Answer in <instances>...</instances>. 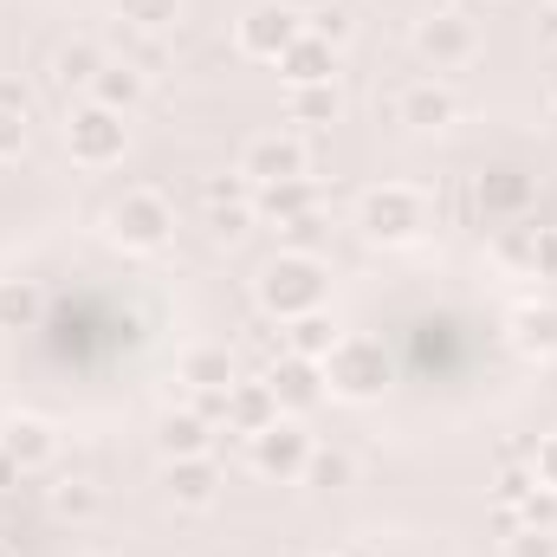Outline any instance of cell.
Listing matches in <instances>:
<instances>
[{
  "instance_id": "cell-29",
  "label": "cell",
  "mask_w": 557,
  "mask_h": 557,
  "mask_svg": "<svg viewBox=\"0 0 557 557\" xmlns=\"http://www.w3.org/2000/svg\"><path fill=\"white\" fill-rule=\"evenodd\" d=\"M247 227H253V201H214V208H208V234H214L221 247L247 240Z\"/></svg>"
},
{
  "instance_id": "cell-21",
  "label": "cell",
  "mask_w": 557,
  "mask_h": 557,
  "mask_svg": "<svg viewBox=\"0 0 557 557\" xmlns=\"http://www.w3.org/2000/svg\"><path fill=\"white\" fill-rule=\"evenodd\" d=\"M267 221L278 227H298V221H311V182L298 175V182H273V188H260V201H253Z\"/></svg>"
},
{
  "instance_id": "cell-8",
  "label": "cell",
  "mask_w": 557,
  "mask_h": 557,
  "mask_svg": "<svg viewBox=\"0 0 557 557\" xmlns=\"http://www.w3.org/2000/svg\"><path fill=\"white\" fill-rule=\"evenodd\" d=\"M311 169V156H305V143L292 137V131H260V137L240 149V175L253 182V188H273V182H298Z\"/></svg>"
},
{
  "instance_id": "cell-25",
  "label": "cell",
  "mask_w": 557,
  "mask_h": 557,
  "mask_svg": "<svg viewBox=\"0 0 557 557\" xmlns=\"http://www.w3.org/2000/svg\"><path fill=\"white\" fill-rule=\"evenodd\" d=\"M337 111H344L337 85H305V91H292V124H337Z\"/></svg>"
},
{
  "instance_id": "cell-15",
  "label": "cell",
  "mask_w": 557,
  "mask_h": 557,
  "mask_svg": "<svg viewBox=\"0 0 557 557\" xmlns=\"http://www.w3.org/2000/svg\"><path fill=\"white\" fill-rule=\"evenodd\" d=\"M0 460H7V467H46V460H52V428L33 421V416L0 421Z\"/></svg>"
},
{
  "instance_id": "cell-10",
  "label": "cell",
  "mask_w": 557,
  "mask_h": 557,
  "mask_svg": "<svg viewBox=\"0 0 557 557\" xmlns=\"http://www.w3.org/2000/svg\"><path fill=\"white\" fill-rule=\"evenodd\" d=\"M267 389H273L278 416H305V409L324 403V370H318L311 357H292V350H285L273 363V376H267Z\"/></svg>"
},
{
  "instance_id": "cell-5",
  "label": "cell",
  "mask_w": 557,
  "mask_h": 557,
  "mask_svg": "<svg viewBox=\"0 0 557 557\" xmlns=\"http://www.w3.org/2000/svg\"><path fill=\"white\" fill-rule=\"evenodd\" d=\"M65 149H72V162H85V169H111V162H124V149H131V124H124V111H104L98 98H78L72 117H65Z\"/></svg>"
},
{
  "instance_id": "cell-4",
  "label": "cell",
  "mask_w": 557,
  "mask_h": 557,
  "mask_svg": "<svg viewBox=\"0 0 557 557\" xmlns=\"http://www.w3.org/2000/svg\"><path fill=\"white\" fill-rule=\"evenodd\" d=\"M104 234L124 253H162L175 240V208L162 201V188H124L104 214Z\"/></svg>"
},
{
  "instance_id": "cell-11",
  "label": "cell",
  "mask_w": 557,
  "mask_h": 557,
  "mask_svg": "<svg viewBox=\"0 0 557 557\" xmlns=\"http://www.w3.org/2000/svg\"><path fill=\"white\" fill-rule=\"evenodd\" d=\"M454 117H460L454 85L416 78V85H403V91H396V124H409V131H447Z\"/></svg>"
},
{
  "instance_id": "cell-3",
  "label": "cell",
  "mask_w": 557,
  "mask_h": 557,
  "mask_svg": "<svg viewBox=\"0 0 557 557\" xmlns=\"http://www.w3.org/2000/svg\"><path fill=\"white\" fill-rule=\"evenodd\" d=\"M318 370H324V396H337V403H376V396H383V383H389L383 337H363V331L337 337V344H331V357H324Z\"/></svg>"
},
{
  "instance_id": "cell-31",
  "label": "cell",
  "mask_w": 557,
  "mask_h": 557,
  "mask_svg": "<svg viewBox=\"0 0 557 557\" xmlns=\"http://www.w3.org/2000/svg\"><path fill=\"white\" fill-rule=\"evenodd\" d=\"M26 124H33V117L0 111V162H20V156H26Z\"/></svg>"
},
{
  "instance_id": "cell-14",
  "label": "cell",
  "mask_w": 557,
  "mask_h": 557,
  "mask_svg": "<svg viewBox=\"0 0 557 557\" xmlns=\"http://www.w3.org/2000/svg\"><path fill=\"white\" fill-rule=\"evenodd\" d=\"M104 59H111V52H104L98 39H72V46H59V52H52V85H59V91H85V98H91V85H98Z\"/></svg>"
},
{
  "instance_id": "cell-18",
  "label": "cell",
  "mask_w": 557,
  "mask_h": 557,
  "mask_svg": "<svg viewBox=\"0 0 557 557\" xmlns=\"http://www.w3.org/2000/svg\"><path fill=\"white\" fill-rule=\"evenodd\" d=\"M227 421L240 428V434H260V428H273L278 421V403L267 383H234L227 389Z\"/></svg>"
},
{
  "instance_id": "cell-30",
  "label": "cell",
  "mask_w": 557,
  "mask_h": 557,
  "mask_svg": "<svg viewBox=\"0 0 557 557\" xmlns=\"http://www.w3.org/2000/svg\"><path fill=\"white\" fill-rule=\"evenodd\" d=\"M305 33L324 39V46H344V39H350V13H344V7H318V13L305 20Z\"/></svg>"
},
{
  "instance_id": "cell-35",
  "label": "cell",
  "mask_w": 557,
  "mask_h": 557,
  "mask_svg": "<svg viewBox=\"0 0 557 557\" xmlns=\"http://www.w3.org/2000/svg\"><path fill=\"white\" fill-rule=\"evenodd\" d=\"M0 111H20V117H33V91H26V85H13V78H0Z\"/></svg>"
},
{
  "instance_id": "cell-22",
  "label": "cell",
  "mask_w": 557,
  "mask_h": 557,
  "mask_svg": "<svg viewBox=\"0 0 557 557\" xmlns=\"http://www.w3.org/2000/svg\"><path fill=\"white\" fill-rule=\"evenodd\" d=\"M525 201H532V182H525L519 169H493V175L480 182V208H486V214H525Z\"/></svg>"
},
{
  "instance_id": "cell-20",
  "label": "cell",
  "mask_w": 557,
  "mask_h": 557,
  "mask_svg": "<svg viewBox=\"0 0 557 557\" xmlns=\"http://www.w3.org/2000/svg\"><path fill=\"white\" fill-rule=\"evenodd\" d=\"M337 337H344V331H337L324 311H305V318H292V324H285V350H292V357H311V363H324Z\"/></svg>"
},
{
  "instance_id": "cell-24",
  "label": "cell",
  "mask_w": 557,
  "mask_h": 557,
  "mask_svg": "<svg viewBox=\"0 0 557 557\" xmlns=\"http://www.w3.org/2000/svg\"><path fill=\"white\" fill-rule=\"evenodd\" d=\"M39 324V285L33 278H0V331Z\"/></svg>"
},
{
  "instance_id": "cell-27",
  "label": "cell",
  "mask_w": 557,
  "mask_h": 557,
  "mask_svg": "<svg viewBox=\"0 0 557 557\" xmlns=\"http://www.w3.org/2000/svg\"><path fill=\"white\" fill-rule=\"evenodd\" d=\"M117 13H124L131 33H169L175 13H182V0H117Z\"/></svg>"
},
{
  "instance_id": "cell-23",
  "label": "cell",
  "mask_w": 557,
  "mask_h": 557,
  "mask_svg": "<svg viewBox=\"0 0 557 557\" xmlns=\"http://www.w3.org/2000/svg\"><path fill=\"white\" fill-rule=\"evenodd\" d=\"M52 512L72 519V525H91V519L104 512V493H98L91 480H59V486H52Z\"/></svg>"
},
{
  "instance_id": "cell-2",
  "label": "cell",
  "mask_w": 557,
  "mask_h": 557,
  "mask_svg": "<svg viewBox=\"0 0 557 557\" xmlns=\"http://www.w3.org/2000/svg\"><path fill=\"white\" fill-rule=\"evenodd\" d=\"M428 221H434V201L421 195L416 182H376L357 201V227L376 247H409V240L428 234Z\"/></svg>"
},
{
  "instance_id": "cell-36",
  "label": "cell",
  "mask_w": 557,
  "mask_h": 557,
  "mask_svg": "<svg viewBox=\"0 0 557 557\" xmlns=\"http://www.w3.org/2000/svg\"><path fill=\"white\" fill-rule=\"evenodd\" d=\"M532 486H539V480H532V473H506V480H499V499H506V506H512V499H525V493H532Z\"/></svg>"
},
{
  "instance_id": "cell-34",
  "label": "cell",
  "mask_w": 557,
  "mask_h": 557,
  "mask_svg": "<svg viewBox=\"0 0 557 557\" xmlns=\"http://www.w3.org/2000/svg\"><path fill=\"white\" fill-rule=\"evenodd\" d=\"M532 480H539V486H552V493H557V434H545V441L532 447Z\"/></svg>"
},
{
  "instance_id": "cell-6",
  "label": "cell",
  "mask_w": 557,
  "mask_h": 557,
  "mask_svg": "<svg viewBox=\"0 0 557 557\" xmlns=\"http://www.w3.org/2000/svg\"><path fill=\"white\" fill-rule=\"evenodd\" d=\"M416 52L421 65H434V72H460V65H473L480 52H486V39H480V26L467 20V13H428L416 26Z\"/></svg>"
},
{
  "instance_id": "cell-28",
  "label": "cell",
  "mask_w": 557,
  "mask_h": 557,
  "mask_svg": "<svg viewBox=\"0 0 557 557\" xmlns=\"http://www.w3.org/2000/svg\"><path fill=\"white\" fill-rule=\"evenodd\" d=\"M519 344H525L532 357H552L557 350V311L552 305H525V311H519Z\"/></svg>"
},
{
  "instance_id": "cell-19",
  "label": "cell",
  "mask_w": 557,
  "mask_h": 557,
  "mask_svg": "<svg viewBox=\"0 0 557 557\" xmlns=\"http://www.w3.org/2000/svg\"><path fill=\"white\" fill-rule=\"evenodd\" d=\"M214 447V421L182 409V416H162V454L169 460H188V454H208Z\"/></svg>"
},
{
  "instance_id": "cell-1",
  "label": "cell",
  "mask_w": 557,
  "mask_h": 557,
  "mask_svg": "<svg viewBox=\"0 0 557 557\" xmlns=\"http://www.w3.org/2000/svg\"><path fill=\"white\" fill-rule=\"evenodd\" d=\"M324 278L331 267L318 260V253H305V247H285L273 253L267 267H260V311L278 318V324H292V318H305V311H324Z\"/></svg>"
},
{
  "instance_id": "cell-9",
  "label": "cell",
  "mask_w": 557,
  "mask_h": 557,
  "mask_svg": "<svg viewBox=\"0 0 557 557\" xmlns=\"http://www.w3.org/2000/svg\"><path fill=\"white\" fill-rule=\"evenodd\" d=\"M247 441H253V467H260L267 480H305L311 434H305L292 416H278L273 428H260V434H247Z\"/></svg>"
},
{
  "instance_id": "cell-17",
  "label": "cell",
  "mask_w": 557,
  "mask_h": 557,
  "mask_svg": "<svg viewBox=\"0 0 557 557\" xmlns=\"http://www.w3.org/2000/svg\"><path fill=\"white\" fill-rule=\"evenodd\" d=\"M143 91H149V72H137L131 59H104L98 85H91V98L104 111H131V104H143Z\"/></svg>"
},
{
  "instance_id": "cell-12",
  "label": "cell",
  "mask_w": 557,
  "mask_h": 557,
  "mask_svg": "<svg viewBox=\"0 0 557 557\" xmlns=\"http://www.w3.org/2000/svg\"><path fill=\"white\" fill-rule=\"evenodd\" d=\"M162 493H169L182 512H208V506L221 499V473H214V460H208V454H188V460H169Z\"/></svg>"
},
{
  "instance_id": "cell-32",
  "label": "cell",
  "mask_w": 557,
  "mask_h": 557,
  "mask_svg": "<svg viewBox=\"0 0 557 557\" xmlns=\"http://www.w3.org/2000/svg\"><path fill=\"white\" fill-rule=\"evenodd\" d=\"M532 273L539 278H557V227H532Z\"/></svg>"
},
{
  "instance_id": "cell-7",
  "label": "cell",
  "mask_w": 557,
  "mask_h": 557,
  "mask_svg": "<svg viewBox=\"0 0 557 557\" xmlns=\"http://www.w3.org/2000/svg\"><path fill=\"white\" fill-rule=\"evenodd\" d=\"M234 39H240V52H247V59L278 65V59L305 39V13H298V7H285V0H260V7H247V20L234 26Z\"/></svg>"
},
{
  "instance_id": "cell-33",
  "label": "cell",
  "mask_w": 557,
  "mask_h": 557,
  "mask_svg": "<svg viewBox=\"0 0 557 557\" xmlns=\"http://www.w3.org/2000/svg\"><path fill=\"white\" fill-rule=\"evenodd\" d=\"M506 557H557V539L552 532H519V539H506Z\"/></svg>"
},
{
  "instance_id": "cell-26",
  "label": "cell",
  "mask_w": 557,
  "mask_h": 557,
  "mask_svg": "<svg viewBox=\"0 0 557 557\" xmlns=\"http://www.w3.org/2000/svg\"><path fill=\"white\" fill-rule=\"evenodd\" d=\"M305 480H311L318 493H337V486H350V480H357V467H350V454H337V447H311Z\"/></svg>"
},
{
  "instance_id": "cell-13",
  "label": "cell",
  "mask_w": 557,
  "mask_h": 557,
  "mask_svg": "<svg viewBox=\"0 0 557 557\" xmlns=\"http://www.w3.org/2000/svg\"><path fill=\"white\" fill-rule=\"evenodd\" d=\"M175 370H182V383H188L195 396H227V389H234V357H227V344H188Z\"/></svg>"
},
{
  "instance_id": "cell-16",
  "label": "cell",
  "mask_w": 557,
  "mask_h": 557,
  "mask_svg": "<svg viewBox=\"0 0 557 557\" xmlns=\"http://www.w3.org/2000/svg\"><path fill=\"white\" fill-rule=\"evenodd\" d=\"M278 72H285L292 91H305V85H331V78H337V46H324V39L305 33V39L278 59Z\"/></svg>"
}]
</instances>
